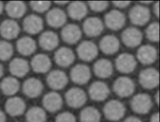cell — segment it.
Wrapping results in <instances>:
<instances>
[{
    "label": "cell",
    "instance_id": "36",
    "mask_svg": "<svg viewBox=\"0 0 160 122\" xmlns=\"http://www.w3.org/2000/svg\"><path fill=\"white\" fill-rule=\"evenodd\" d=\"M13 54V47L8 41H0V60L7 61Z\"/></svg>",
    "mask_w": 160,
    "mask_h": 122
},
{
    "label": "cell",
    "instance_id": "33",
    "mask_svg": "<svg viewBox=\"0 0 160 122\" xmlns=\"http://www.w3.org/2000/svg\"><path fill=\"white\" fill-rule=\"evenodd\" d=\"M79 118L81 122H99L101 114L96 108L88 106L82 109Z\"/></svg>",
    "mask_w": 160,
    "mask_h": 122
},
{
    "label": "cell",
    "instance_id": "7",
    "mask_svg": "<svg viewBox=\"0 0 160 122\" xmlns=\"http://www.w3.org/2000/svg\"><path fill=\"white\" fill-rule=\"evenodd\" d=\"M115 64L116 69L119 72L128 74L135 69L137 62L133 55L128 53H123L117 57Z\"/></svg>",
    "mask_w": 160,
    "mask_h": 122
},
{
    "label": "cell",
    "instance_id": "39",
    "mask_svg": "<svg viewBox=\"0 0 160 122\" xmlns=\"http://www.w3.org/2000/svg\"><path fill=\"white\" fill-rule=\"evenodd\" d=\"M55 122H76L74 115L68 111H64L57 115Z\"/></svg>",
    "mask_w": 160,
    "mask_h": 122
},
{
    "label": "cell",
    "instance_id": "38",
    "mask_svg": "<svg viewBox=\"0 0 160 122\" xmlns=\"http://www.w3.org/2000/svg\"><path fill=\"white\" fill-rule=\"evenodd\" d=\"M108 2L105 1H88L90 9L94 12H102L106 9L108 6Z\"/></svg>",
    "mask_w": 160,
    "mask_h": 122
},
{
    "label": "cell",
    "instance_id": "30",
    "mask_svg": "<svg viewBox=\"0 0 160 122\" xmlns=\"http://www.w3.org/2000/svg\"><path fill=\"white\" fill-rule=\"evenodd\" d=\"M16 48L22 55H31L36 49V41L31 37L23 36L17 41Z\"/></svg>",
    "mask_w": 160,
    "mask_h": 122
},
{
    "label": "cell",
    "instance_id": "20",
    "mask_svg": "<svg viewBox=\"0 0 160 122\" xmlns=\"http://www.w3.org/2000/svg\"><path fill=\"white\" fill-rule=\"evenodd\" d=\"M22 26L24 30L26 33L30 34H36L42 29L43 21L38 15L30 14L24 19Z\"/></svg>",
    "mask_w": 160,
    "mask_h": 122
},
{
    "label": "cell",
    "instance_id": "6",
    "mask_svg": "<svg viewBox=\"0 0 160 122\" xmlns=\"http://www.w3.org/2000/svg\"><path fill=\"white\" fill-rule=\"evenodd\" d=\"M65 99L68 106L73 108H78L85 104L87 97L84 90L79 88L73 87L66 93Z\"/></svg>",
    "mask_w": 160,
    "mask_h": 122
},
{
    "label": "cell",
    "instance_id": "48",
    "mask_svg": "<svg viewBox=\"0 0 160 122\" xmlns=\"http://www.w3.org/2000/svg\"><path fill=\"white\" fill-rule=\"evenodd\" d=\"M3 9H4L3 3L1 1H0V14L2 13V12L3 11Z\"/></svg>",
    "mask_w": 160,
    "mask_h": 122
},
{
    "label": "cell",
    "instance_id": "12",
    "mask_svg": "<svg viewBox=\"0 0 160 122\" xmlns=\"http://www.w3.org/2000/svg\"><path fill=\"white\" fill-rule=\"evenodd\" d=\"M48 86L53 89L59 90L63 89L68 82V78L66 74L59 69H56L51 71L46 78Z\"/></svg>",
    "mask_w": 160,
    "mask_h": 122
},
{
    "label": "cell",
    "instance_id": "1",
    "mask_svg": "<svg viewBox=\"0 0 160 122\" xmlns=\"http://www.w3.org/2000/svg\"><path fill=\"white\" fill-rule=\"evenodd\" d=\"M126 108L122 103L117 99H111L108 101L103 108V113L109 121H117L124 115Z\"/></svg>",
    "mask_w": 160,
    "mask_h": 122
},
{
    "label": "cell",
    "instance_id": "11",
    "mask_svg": "<svg viewBox=\"0 0 160 122\" xmlns=\"http://www.w3.org/2000/svg\"><path fill=\"white\" fill-rule=\"evenodd\" d=\"M71 80L76 84H84L87 83L91 78L89 68L84 64H78L71 70Z\"/></svg>",
    "mask_w": 160,
    "mask_h": 122
},
{
    "label": "cell",
    "instance_id": "31",
    "mask_svg": "<svg viewBox=\"0 0 160 122\" xmlns=\"http://www.w3.org/2000/svg\"><path fill=\"white\" fill-rule=\"evenodd\" d=\"M5 10L8 15L11 18H20L26 11L25 3L20 1H11L7 3Z\"/></svg>",
    "mask_w": 160,
    "mask_h": 122
},
{
    "label": "cell",
    "instance_id": "45",
    "mask_svg": "<svg viewBox=\"0 0 160 122\" xmlns=\"http://www.w3.org/2000/svg\"><path fill=\"white\" fill-rule=\"evenodd\" d=\"M154 98H155V101H156V103H157V104L158 105V104H159V91H158V92L156 93V94L155 96H154Z\"/></svg>",
    "mask_w": 160,
    "mask_h": 122
},
{
    "label": "cell",
    "instance_id": "29",
    "mask_svg": "<svg viewBox=\"0 0 160 122\" xmlns=\"http://www.w3.org/2000/svg\"><path fill=\"white\" fill-rule=\"evenodd\" d=\"M69 16L74 20H81L88 13L87 6L82 1H73L68 7Z\"/></svg>",
    "mask_w": 160,
    "mask_h": 122
},
{
    "label": "cell",
    "instance_id": "22",
    "mask_svg": "<svg viewBox=\"0 0 160 122\" xmlns=\"http://www.w3.org/2000/svg\"><path fill=\"white\" fill-rule=\"evenodd\" d=\"M44 108L51 113L59 110L62 105V99L61 95L56 92H49L46 93L42 99Z\"/></svg>",
    "mask_w": 160,
    "mask_h": 122
},
{
    "label": "cell",
    "instance_id": "28",
    "mask_svg": "<svg viewBox=\"0 0 160 122\" xmlns=\"http://www.w3.org/2000/svg\"><path fill=\"white\" fill-rule=\"evenodd\" d=\"M93 71L96 76L100 78H107L112 75L113 66L109 60L102 58L94 63Z\"/></svg>",
    "mask_w": 160,
    "mask_h": 122
},
{
    "label": "cell",
    "instance_id": "49",
    "mask_svg": "<svg viewBox=\"0 0 160 122\" xmlns=\"http://www.w3.org/2000/svg\"><path fill=\"white\" fill-rule=\"evenodd\" d=\"M141 3L144 4H149L151 3H152V1H141Z\"/></svg>",
    "mask_w": 160,
    "mask_h": 122
},
{
    "label": "cell",
    "instance_id": "8",
    "mask_svg": "<svg viewBox=\"0 0 160 122\" xmlns=\"http://www.w3.org/2000/svg\"><path fill=\"white\" fill-rule=\"evenodd\" d=\"M79 58L84 61H91L95 59L98 54L97 46L91 41H82L77 48Z\"/></svg>",
    "mask_w": 160,
    "mask_h": 122
},
{
    "label": "cell",
    "instance_id": "18",
    "mask_svg": "<svg viewBox=\"0 0 160 122\" xmlns=\"http://www.w3.org/2000/svg\"><path fill=\"white\" fill-rule=\"evenodd\" d=\"M5 109L7 113L11 116H20L26 109V103L20 97H11L6 101Z\"/></svg>",
    "mask_w": 160,
    "mask_h": 122
},
{
    "label": "cell",
    "instance_id": "24",
    "mask_svg": "<svg viewBox=\"0 0 160 122\" xmlns=\"http://www.w3.org/2000/svg\"><path fill=\"white\" fill-rule=\"evenodd\" d=\"M120 43L118 38L112 34L104 36L99 42V48L106 54H113L119 48Z\"/></svg>",
    "mask_w": 160,
    "mask_h": 122
},
{
    "label": "cell",
    "instance_id": "21",
    "mask_svg": "<svg viewBox=\"0 0 160 122\" xmlns=\"http://www.w3.org/2000/svg\"><path fill=\"white\" fill-rule=\"evenodd\" d=\"M56 63L61 67H68L74 61L75 56L72 49L68 47H61L54 53Z\"/></svg>",
    "mask_w": 160,
    "mask_h": 122
},
{
    "label": "cell",
    "instance_id": "13",
    "mask_svg": "<svg viewBox=\"0 0 160 122\" xmlns=\"http://www.w3.org/2000/svg\"><path fill=\"white\" fill-rule=\"evenodd\" d=\"M83 31L89 37L99 36L104 29L102 21L98 17H89L85 19L83 23Z\"/></svg>",
    "mask_w": 160,
    "mask_h": 122
},
{
    "label": "cell",
    "instance_id": "41",
    "mask_svg": "<svg viewBox=\"0 0 160 122\" xmlns=\"http://www.w3.org/2000/svg\"><path fill=\"white\" fill-rule=\"evenodd\" d=\"M123 122H142L139 118L136 116H129L125 119Z\"/></svg>",
    "mask_w": 160,
    "mask_h": 122
},
{
    "label": "cell",
    "instance_id": "2",
    "mask_svg": "<svg viewBox=\"0 0 160 122\" xmlns=\"http://www.w3.org/2000/svg\"><path fill=\"white\" fill-rule=\"evenodd\" d=\"M152 106L151 96L146 93H139L131 100V107L138 114H144L149 113Z\"/></svg>",
    "mask_w": 160,
    "mask_h": 122
},
{
    "label": "cell",
    "instance_id": "4",
    "mask_svg": "<svg viewBox=\"0 0 160 122\" xmlns=\"http://www.w3.org/2000/svg\"><path fill=\"white\" fill-rule=\"evenodd\" d=\"M139 82L141 86L145 89H153L159 84V72L153 68H146L140 72Z\"/></svg>",
    "mask_w": 160,
    "mask_h": 122
},
{
    "label": "cell",
    "instance_id": "19",
    "mask_svg": "<svg viewBox=\"0 0 160 122\" xmlns=\"http://www.w3.org/2000/svg\"><path fill=\"white\" fill-rule=\"evenodd\" d=\"M81 30L75 24H68L64 26L61 31V37L64 42L73 44L79 41L81 37Z\"/></svg>",
    "mask_w": 160,
    "mask_h": 122
},
{
    "label": "cell",
    "instance_id": "47",
    "mask_svg": "<svg viewBox=\"0 0 160 122\" xmlns=\"http://www.w3.org/2000/svg\"><path fill=\"white\" fill-rule=\"evenodd\" d=\"M3 72H4V69H3V66L0 63V78L3 75Z\"/></svg>",
    "mask_w": 160,
    "mask_h": 122
},
{
    "label": "cell",
    "instance_id": "9",
    "mask_svg": "<svg viewBox=\"0 0 160 122\" xmlns=\"http://www.w3.org/2000/svg\"><path fill=\"white\" fill-rule=\"evenodd\" d=\"M126 21L124 14L118 9H112L104 16L106 26L110 29L117 31L121 29Z\"/></svg>",
    "mask_w": 160,
    "mask_h": 122
},
{
    "label": "cell",
    "instance_id": "10",
    "mask_svg": "<svg viewBox=\"0 0 160 122\" xmlns=\"http://www.w3.org/2000/svg\"><path fill=\"white\" fill-rule=\"evenodd\" d=\"M121 39L126 46L134 48L139 46L141 43L142 34L139 29L134 27H129L122 33Z\"/></svg>",
    "mask_w": 160,
    "mask_h": 122
},
{
    "label": "cell",
    "instance_id": "17",
    "mask_svg": "<svg viewBox=\"0 0 160 122\" xmlns=\"http://www.w3.org/2000/svg\"><path fill=\"white\" fill-rule=\"evenodd\" d=\"M158 56L156 49L152 45L141 46L137 51V58L143 64L148 65L153 63Z\"/></svg>",
    "mask_w": 160,
    "mask_h": 122
},
{
    "label": "cell",
    "instance_id": "35",
    "mask_svg": "<svg viewBox=\"0 0 160 122\" xmlns=\"http://www.w3.org/2000/svg\"><path fill=\"white\" fill-rule=\"evenodd\" d=\"M147 38L152 42H158L159 39V25L157 22L151 23L146 29Z\"/></svg>",
    "mask_w": 160,
    "mask_h": 122
},
{
    "label": "cell",
    "instance_id": "40",
    "mask_svg": "<svg viewBox=\"0 0 160 122\" xmlns=\"http://www.w3.org/2000/svg\"><path fill=\"white\" fill-rule=\"evenodd\" d=\"M112 3L116 7L122 9L128 7L131 4V2L128 1H112Z\"/></svg>",
    "mask_w": 160,
    "mask_h": 122
},
{
    "label": "cell",
    "instance_id": "25",
    "mask_svg": "<svg viewBox=\"0 0 160 122\" xmlns=\"http://www.w3.org/2000/svg\"><path fill=\"white\" fill-rule=\"evenodd\" d=\"M66 14L61 9L56 8L49 10L46 14V21L52 28L62 26L66 21Z\"/></svg>",
    "mask_w": 160,
    "mask_h": 122
},
{
    "label": "cell",
    "instance_id": "5",
    "mask_svg": "<svg viewBox=\"0 0 160 122\" xmlns=\"http://www.w3.org/2000/svg\"><path fill=\"white\" fill-rule=\"evenodd\" d=\"M149 9L143 6L137 4L129 11V17L131 23L137 26H144L150 19Z\"/></svg>",
    "mask_w": 160,
    "mask_h": 122
},
{
    "label": "cell",
    "instance_id": "23",
    "mask_svg": "<svg viewBox=\"0 0 160 122\" xmlns=\"http://www.w3.org/2000/svg\"><path fill=\"white\" fill-rule=\"evenodd\" d=\"M31 66L34 72L44 73L49 70L51 66V61L47 54H38L32 58Z\"/></svg>",
    "mask_w": 160,
    "mask_h": 122
},
{
    "label": "cell",
    "instance_id": "26",
    "mask_svg": "<svg viewBox=\"0 0 160 122\" xmlns=\"http://www.w3.org/2000/svg\"><path fill=\"white\" fill-rule=\"evenodd\" d=\"M59 38L58 34L52 31L43 32L39 36V46L44 50L51 51L54 49L58 45Z\"/></svg>",
    "mask_w": 160,
    "mask_h": 122
},
{
    "label": "cell",
    "instance_id": "46",
    "mask_svg": "<svg viewBox=\"0 0 160 122\" xmlns=\"http://www.w3.org/2000/svg\"><path fill=\"white\" fill-rule=\"evenodd\" d=\"M68 3V1H54V3L57 4L58 5H64V4H67Z\"/></svg>",
    "mask_w": 160,
    "mask_h": 122
},
{
    "label": "cell",
    "instance_id": "43",
    "mask_svg": "<svg viewBox=\"0 0 160 122\" xmlns=\"http://www.w3.org/2000/svg\"><path fill=\"white\" fill-rule=\"evenodd\" d=\"M149 122H159V113H156L153 114L150 119Z\"/></svg>",
    "mask_w": 160,
    "mask_h": 122
},
{
    "label": "cell",
    "instance_id": "3",
    "mask_svg": "<svg viewBox=\"0 0 160 122\" xmlns=\"http://www.w3.org/2000/svg\"><path fill=\"white\" fill-rule=\"evenodd\" d=\"M113 90L119 96L126 98L131 96L134 91L135 84L129 77H118L113 83Z\"/></svg>",
    "mask_w": 160,
    "mask_h": 122
},
{
    "label": "cell",
    "instance_id": "15",
    "mask_svg": "<svg viewBox=\"0 0 160 122\" xmlns=\"http://www.w3.org/2000/svg\"><path fill=\"white\" fill-rule=\"evenodd\" d=\"M43 90V84L38 78H29L22 84L24 94L29 98H34L38 97Z\"/></svg>",
    "mask_w": 160,
    "mask_h": 122
},
{
    "label": "cell",
    "instance_id": "32",
    "mask_svg": "<svg viewBox=\"0 0 160 122\" xmlns=\"http://www.w3.org/2000/svg\"><path fill=\"white\" fill-rule=\"evenodd\" d=\"M19 82L15 77L8 76L4 78L0 83V89L7 96L15 94L19 89Z\"/></svg>",
    "mask_w": 160,
    "mask_h": 122
},
{
    "label": "cell",
    "instance_id": "27",
    "mask_svg": "<svg viewBox=\"0 0 160 122\" xmlns=\"http://www.w3.org/2000/svg\"><path fill=\"white\" fill-rule=\"evenodd\" d=\"M9 71L15 77L21 78L26 75L29 70L28 62L21 58H14L9 63Z\"/></svg>",
    "mask_w": 160,
    "mask_h": 122
},
{
    "label": "cell",
    "instance_id": "37",
    "mask_svg": "<svg viewBox=\"0 0 160 122\" xmlns=\"http://www.w3.org/2000/svg\"><path fill=\"white\" fill-rule=\"evenodd\" d=\"M29 4L32 10L38 13H42L49 9L51 3L50 1H31Z\"/></svg>",
    "mask_w": 160,
    "mask_h": 122
},
{
    "label": "cell",
    "instance_id": "44",
    "mask_svg": "<svg viewBox=\"0 0 160 122\" xmlns=\"http://www.w3.org/2000/svg\"><path fill=\"white\" fill-rule=\"evenodd\" d=\"M6 117L4 113L0 109V122H6Z\"/></svg>",
    "mask_w": 160,
    "mask_h": 122
},
{
    "label": "cell",
    "instance_id": "16",
    "mask_svg": "<svg viewBox=\"0 0 160 122\" xmlns=\"http://www.w3.org/2000/svg\"><path fill=\"white\" fill-rule=\"evenodd\" d=\"M89 94L92 100L104 101L109 94V89L105 83L100 81H94L89 86Z\"/></svg>",
    "mask_w": 160,
    "mask_h": 122
},
{
    "label": "cell",
    "instance_id": "42",
    "mask_svg": "<svg viewBox=\"0 0 160 122\" xmlns=\"http://www.w3.org/2000/svg\"><path fill=\"white\" fill-rule=\"evenodd\" d=\"M153 11L154 14L156 16L157 18H159V2H156L153 6Z\"/></svg>",
    "mask_w": 160,
    "mask_h": 122
},
{
    "label": "cell",
    "instance_id": "14",
    "mask_svg": "<svg viewBox=\"0 0 160 122\" xmlns=\"http://www.w3.org/2000/svg\"><path fill=\"white\" fill-rule=\"evenodd\" d=\"M20 31L18 23L12 19H7L0 24V34L6 39L10 40L16 38Z\"/></svg>",
    "mask_w": 160,
    "mask_h": 122
},
{
    "label": "cell",
    "instance_id": "34",
    "mask_svg": "<svg viewBox=\"0 0 160 122\" xmlns=\"http://www.w3.org/2000/svg\"><path fill=\"white\" fill-rule=\"evenodd\" d=\"M27 122H45L46 113L44 109L39 106H32L26 114Z\"/></svg>",
    "mask_w": 160,
    "mask_h": 122
}]
</instances>
